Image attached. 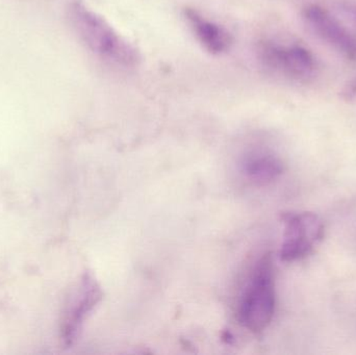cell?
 I'll return each mask as SVG.
<instances>
[{
	"label": "cell",
	"mask_w": 356,
	"mask_h": 355,
	"mask_svg": "<svg viewBox=\"0 0 356 355\" xmlns=\"http://www.w3.org/2000/svg\"><path fill=\"white\" fill-rule=\"evenodd\" d=\"M69 16L75 31L94 53L127 68L139 65L141 54L136 46L83 2L73 1L69 8Z\"/></svg>",
	"instance_id": "1"
},
{
	"label": "cell",
	"mask_w": 356,
	"mask_h": 355,
	"mask_svg": "<svg viewBox=\"0 0 356 355\" xmlns=\"http://www.w3.org/2000/svg\"><path fill=\"white\" fill-rule=\"evenodd\" d=\"M282 222L284 231L280 256L284 262L307 258L323 237V223L312 213H288L282 216Z\"/></svg>",
	"instance_id": "3"
},
{
	"label": "cell",
	"mask_w": 356,
	"mask_h": 355,
	"mask_svg": "<svg viewBox=\"0 0 356 355\" xmlns=\"http://www.w3.org/2000/svg\"><path fill=\"white\" fill-rule=\"evenodd\" d=\"M276 308L275 281L271 256L259 258L238 302V323L253 333H261L273 320Z\"/></svg>",
	"instance_id": "2"
},
{
	"label": "cell",
	"mask_w": 356,
	"mask_h": 355,
	"mask_svg": "<svg viewBox=\"0 0 356 355\" xmlns=\"http://www.w3.org/2000/svg\"><path fill=\"white\" fill-rule=\"evenodd\" d=\"M104 298V292L95 277L90 272L81 276L73 292L60 327V338L65 347H71L79 339L86 320Z\"/></svg>",
	"instance_id": "4"
},
{
	"label": "cell",
	"mask_w": 356,
	"mask_h": 355,
	"mask_svg": "<svg viewBox=\"0 0 356 355\" xmlns=\"http://www.w3.org/2000/svg\"><path fill=\"white\" fill-rule=\"evenodd\" d=\"M259 58L267 68L293 79H305L314 69L311 53L297 46L264 44L259 49Z\"/></svg>",
	"instance_id": "5"
},
{
	"label": "cell",
	"mask_w": 356,
	"mask_h": 355,
	"mask_svg": "<svg viewBox=\"0 0 356 355\" xmlns=\"http://www.w3.org/2000/svg\"><path fill=\"white\" fill-rule=\"evenodd\" d=\"M307 25L314 33L348 58L356 56V41L330 13L318 6L307 8L305 14Z\"/></svg>",
	"instance_id": "6"
},
{
	"label": "cell",
	"mask_w": 356,
	"mask_h": 355,
	"mask_svg": "<svg viewBox=\"0 0 356 355\" xmlns=\"http://www.w3.org/2000/svg\"><path fill=\"white\" fill-rule=\"evenodd\" d=\"M184 18L199 43L209 53L219 56L225 53L232 47L234 39L225 27L205 18L194 8H186Z\"/></svg>",
	"instance_id": "7"
},
{
	"label": "cell",
	"mask_w": 356,
	"mask_h": 355,
	"mask_svg": "<svg viewBox=\"0 0 356 355\" xmlns=\"http://www.w3.org/2000/svg\"><path fill=\"white\" fill-rule=\"evenodd\" d=\"M282 160L263 150L247 152L241 160V170L247 179L259 185H266L275 181L284 172Z\"/></svg>",
	"instance_id": "8"
}]
</instances>
